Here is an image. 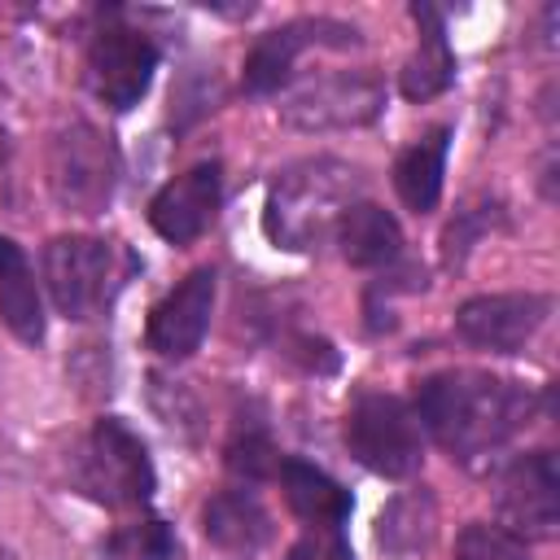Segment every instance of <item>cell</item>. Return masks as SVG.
<instances>
[{
	"mask_svg": "<svg viewBox=\"0 0 560 560\" xmlns=\"http://www.w3.org/2000/svg\"><path fill=\"white\" fill-rule=\"evenodd\" d=\"M276 481L284 490V503L298 521H306V529H341L354 512V499L341 481H332L324 468L284 455L276 468Z\"/></svg>",
	"mask_w": 560,
	"mask_h": 560,
	"instance_id": "cell-15",
	"label": "cell"
},
{
	"mask_svg": "<svg viewBox=\"0 0 560 560\" xmlns=\"http://www.w3.org/2000/svg\"><path fill=\"white\" fill-rule=\"evenodd\" d=\"M451 153V127H429L420 140H411L394 162V188L407 210L429 214L442 201V175Z\"/></svg>",
	"mask_w": 560,
	"mask_h": 560,
	"instance_id": "cell-18",
	"label": "cell"
},
{
	"mask_svg": "<svg viewBox=\"0 0 560 560\" xmlns=\"http://www.w3.org/2000/svg\"><path fill=\"white\" fill-rule=\"evenodd\" d=\"M359 39H363L359 26H350L341 18H293L254 39V48L245 52L241 83L249 96H267L280 83H289L293 66L306 48H354Z\"/></svg>",
	"mask_w": 560,
	"mask_h": 560,
	"instance_id": "cell-9",
	"label": "cell"
},
{
	"mask_svg": "<svg viewBox=\"0 0 560 560\" xmlns=\"http://www.w3.org/2000/svg\"><path fill=\"white\" fill-rule=\"evenodd\" d=\"M219 201H223V162L206 158L153 192L149 223L166 245H192L219 219Z\"/></svg>",
	"mask_w": 560,
	"mask_h": 560,
	"instance_id": "cell-12",
	"label": "cell"
},
{
	"mask_svg": "<svg viewBox=\"0 0 560 560\" xmlns=\"http://www.w3.org/2000/svg\"><path fill=\"white\" fill-rule=\"evenodd\" d=\"M433 521H438L433 499L424 490H407L376 516V542H381V551L407 560L433 542Z\"/></svg>",
	"mask_w": 560,
	"mask_h": 560,
	"instance_id": "cell-20",
	"label": "cell"
},
{
	"mask_svg": "<svg viewBox=\"0 0 560 560\" xmlns=\"http://www.w3.org/2000/svg\"><path fill=\"white\" fill-rule=\"evenodd\" d=\"M332 241L341 249V258L350 267H389L402 258V228L389 210L372 206V201H354L337 228H332Z\"/></svg>",
	"mask_w": 560,
	"mask_h": 560,
	"instance_id": "cell-17",
	"label": "cell"
},
{
	"mask_svg": "<svg viewBox=\"0 0 560 560\" xmlns=\"http://www.w3.org/2000/svg\"><path fill=\"white\" fill-rule=\"evenodd\" d=\"M411 18L420 26V44L402 66L398 88L407 101H433L455 83V52L446 39V18L433 4H411Z\"/></svg>",
	"mask_w": 560,
	"mask_h": 560,
	"instance_id": "cell-16",
	"label": "cell"
},
{
	"mask_svg": "<svg viewBox=\"0 0 560 560\" xmlns=\"http://www.w3.org/2000/svg\"><path fill=\"white\" fill-rule=\"evenodd\" d=\"M494 223H503L499 201H481V206L455 210V219H451L446 232H442V262H446V267H459V262L468 258V249L477 245V236H486Z\"/></svg>",
	"mask_w": 560,
	"mask_h": 560,
	"instance_id": "cell-24",
	"label": "cell"
},
{
	"mask_svg": "<svg viewBox=\"0 0 560 560\" xmlns=\"http://www.w3.org/2000/svg\"><path fill=\"white\" fill-rule=\"evenodd\" d=\"M44 289L57 306V315L83 324V319H96L109 302H114V289L122 284L118 276V262H114V245L101 241V236H52L44 245Z\"/></svg>",
	"mask_w": 560,
	"mask_h": 560,
	"instance_id": "cell-6",
	"label": "cell"
},
{
	"mask_svg": "<svg viewBox=\"0 0 560 560\" xmlns=\"http://www.w3.org/2000/svg\"><path fill=\"white\" fill-rule=\"evenodd\" d=\"M499 525L516 538H551L560 525V477L551 451L512 459L499 477Z\"/></svg>",
	"mask_w": 560,
	"mask_h": 560,
	"instance_id": "cell-11",
	"label": "cell"
},
{
	"mask_svg": "<svg viewBox=\"0 0 560 560\" xmlns=\"http://www.w3.org/2000/svg\"><path fill=\"white\" fill-rule=\"evenodd\" d=\"M547 293H477L455 311V332L490 354H521L547 324Z\"/></svg>",
	"mask_w": 560,
	"mask_h": 560,
	"instance_id": "cell-10",
	"label": "cell"
},
{
	"mask_svg": "<svg viewBox=\"0 0 560 560\" xmlns=\"http://www.w3.org/2000/svg\"><path fill=\"white\" fill-rule=\"evenodd\" d=\"M455 560H529V547L503 525L468 521L455 538Z\"/></svg>",
	"mask_w": 560,
	"mask_h": 560,
	"instance_id": "cell-23",
	"label": "cell"
},
{
	"mask_svg": "<svg viewBox=\"0 0 560 560\" xmlns=\"http://www.w3.org/2000/svg\"><path fill=\"white\" fill-rule=\"evenodd\" d=\"M158 44L149 31L131 26L122 9H109L105 22L92 31L88 39V57H83V79H88V92L122 114L131 105H140V96L153 88V70H158Z\"/></svg>",
	"mask_w": 560,
	"mask_h": 560,
	"instance_id": "cell-5",
	"label": "cell"
},
{
	"mask_svg": "<svg viewBox=\"0 0 560 560\" xmlns=\"http://www.w3.org/2000/svg\"><path fill=\"white\" fill-rule=\"evenodd\" d=\"M0 315L18 341H26V346L44 341V302H39L35 271L22 254V245L9 241L4 232H0Z\"/></svg>",
	"mask_w": 560,
	"mask_h": 560,
	"instance_id": "cell-19",
	"label": "cell"
},
{
	"mask_svg": "<svg viewBox=\"0 0 560 560\" xmlns=\"http://www.w3.org/2000/svg\"><path fill=\"white\" fill-rule=\"evenodd\" d=\"M416 420L433 442L459 459L481 464L499 455L534 416V394L481 368H442L416 385Z\"/></svg>",
	"mask_w": 560,
	"mask_h": 560,
	"instance_id": "cell-1",
	"label": "cell"
},
{
	"mask_svg": "<svg viewBox=\"0 0 560 560\" xmlns=\"http://www.w3.org/2000/svg\"><path fill=\"white\" fill-rule=\"evenodd\" d=\"M70 481L83 499L109 512H127L153 499L158 472L144 438L122 416H101L70 455Z\"/></svg>",
	"mask_w": 560,
	"mask_h": 560,
	"instance_id": "cell-3",
	"label": "cell"
},
{
	"mask_svg": "<svg viewBox=\"0 0 560 560\" xmlns=\"http://www.w3.org/2000/svg\"><path fill=\"white\" fill-rule=\"evenodd\" d=\"M280 459H284V455L276 451V438H271L267 420H262L258 411L236 416V424H232V433H228V446H223V464H228V472L241 477L245 486H258V481L276 477Z\"/></svg>",
	"mask_w": 560,
	"mask_h": 560,
	"instance_id": "cell-22",
	"label": "cell"
},
{
	"mask_svg": "<svg viewBox=\"0 0 560 560\" xmlns=\"http://www.w3.org/2000/svg\"><path fill=\"white\" fill-rule=\"evenodd\" d=\"M48 188L70 214H105L118 188V153L109 136L83 118L66 122L48 149Z\"/></svg>",
	"mask_w": 560,
	"mask_h": 560,
	"instance_id": "cell-7",
	"label": "cell"
},
{
	"mask_svg": "<svg viewBox=\"0 0 560 560\" xmlns=\"http://www.w3.org/2000/svg\"><path fill=\"white\" fill-rule=\"evenodd\" d=\"M201 534L219 547V551H232V556H254L271 542L276 525H271V512L258 503V494L249 486H228V490H214L201 508Z\"/></svg>",
	"mask_w": 560,
	"mask_h": 560,
	"instance_id": "cell-14",
	"label": "cell"
},
{
	"mask_svg": "<svg viewBox=\"0 0 560 560\" xmlns=\"http://www.w3.org/2000/svg\"><path fill=\"white\" fill-rule=\"evenodd\" d=\"M385 109V88L368 70H332L306 79L280 101V118L298 131H346L363 127Z\"/></svg>",
	"mask_w": 560,
	"mask_h": 560,
	"instance_id": "cell-8",
	"label": "cell"
},
{
	"mask_svg": "<svg viewBox=\"0 0 560 560\" xmlns=\"http://www.w3.org/2000/svg\"><path fill=\"white\" fill-rule=\"evenodd\" d=\"M359 192L363 171L346 158H302L271 179L262 228L276 249L306 254L332 236L337 219L359 201Z\"/></svg>",
	"mask_w": 560,
	"mask_h": 560,
	"instance_id": "cell-2",
	"label": "cell"
},
{
	"mask_svg": "<svg viewBox=\"0 0 560 560\" xmlns=\"http://www.w3.org/2000/svg\"><path fill=\"white\" fill-rule=\"evenodd\" d=\"M214 293H219V271L214 267H192L153 311L144 324V341L162 359H188L210 328L214 315Z\"/></svg>",
	"mask_w": 560,
	"mask_h": 560,
	"instance_id": "cell-13",
	"label": "cell"
},
{
	"mask_svg": "<svg viewBox=\"0 0 560 560\" xmlns=\"http://www.w3.org/2000/svg\"><path fill=\"white\" fill-rule=\"evenodd\" d=\"M284 560H354V551L341 529H306Z\"/></svg>",
	"mask_w": 560,
	"mask_h": 560,
	"instance_id": "cell-25",
	"label": "cell"
},
{
	"mask_svg": "<svg viewBox=\"0 0 560 560\" xmlns=\"http://www.w3.org/2000/svg\"><path fill=\"white\" fill-rule=\"evenodd\" d=\"M92 560H184V547H179V534L171 521L162 516H136L118 529H109Z\"/></svg>",
	"mask_w": 560,
	"mask_h": 560,
	"instance_id": "cell-21",
	"label": "cell"
},
{
	"mask_svg": "<svg viewBox=\"0 0 560 560\" xmlns=\"http://www.w3.org/2000/svg\"><path fill=\"white\" fill-rule=\"evenodd\" d=\"M346 446L376 477H411L424 464V429L398 394L359 389L346 411Z\"/></svg>",
	"mask_w": 560,
	"mask_h": 560,
	"instance_id": "cell-4",
	"label": "cell"
}]
</instances>
